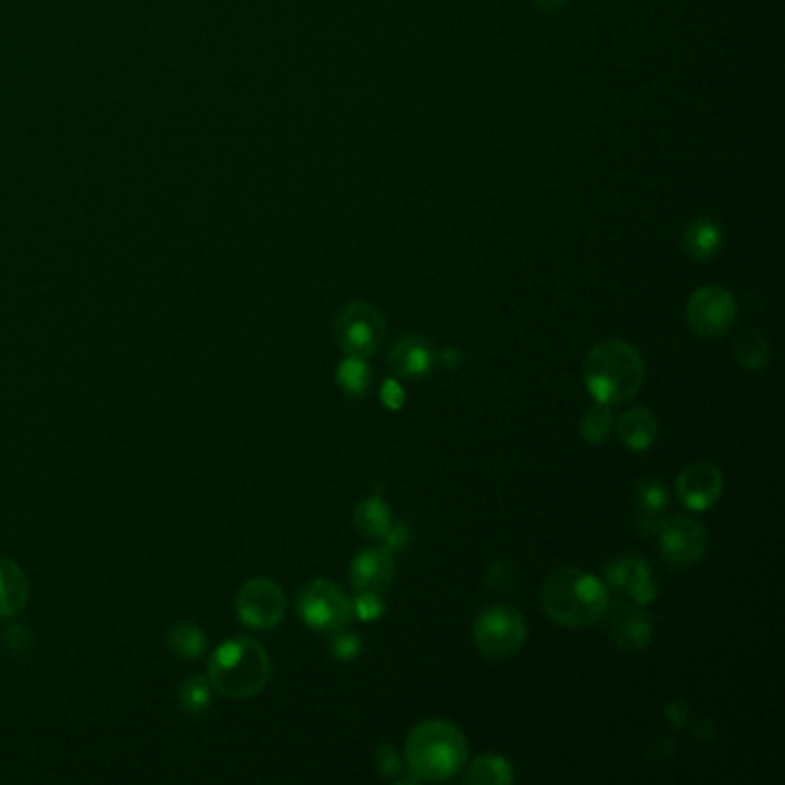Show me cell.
I'll return each instance as SVG.
<instances>
[{"instance_id":"obj_6","label":"cell","mask_w":785,"mask_h":785,"mask_svg":"<svg viewBox=\"0 0 785 785\" xmlns=\"http://www.w3.org/2000/svg\"><path fill=\"white\" fill-rule=\"evenodd\" d=\"M296 606L302 622L311 626L313 632L323 634L341 630V626H348V622L356 618V613H352V599L337 583L325 578L304 583L296 597Z\"/></svg>"},{"instance_id":"obj_1","label":"cell","mask_w":785,"mask_h":785,"mask_svg":"<svg viewBox=\"0 0 785 785\" xmlns=\"http://www.w3.org/2000/svg\"><path fill=\"white\" fill-rule=\"evenodd\" d=\"M608 587L576 566H558L544 578L541 606L546 615L566 630L597 624L608 608Z\"/></svg>"},{"instance_id":"obj_8","label":"cell","mask_w":785,"mask_h":785,"mask_svg":"<svg viewBox=\"0 0 785 785\" xmlns=\"http://www.w3.org/2000/svg\"><path fill=\"white\" fill-rule=\"evenodd\" d=\"M737 321V302L731 290L721 286H700L686 304V323L700 339L728 335Z\"/></svg>"},{"instance_id":"obj_3","label":"cell","mask_w":785,"mask_h":785,"mask_svg":"<svg viewBox=\"0 0 785 785\" xmlns=\"http://www.w3.org/2000/svg\"><path fill=\"white\" fill-rule=\"evenodd\" d=\"M468 762V739L459 725L428 719L418 723L406 739V768L420 781H449Z\"/></svg>"},{"instance_id":"obj_10","label":"cell","mask_w":785,"mask_h":785,"mask_svg":"<svg viewBox=\"0 0 785 785\" xmlns=\"http://www.w3.org/2000/svg\"><path fill=\"white\" fill-rule=\"evenodd\" d=\"M235 608H238V618L251 630L267 632L282 624L286 615V595L279 583L272 578H253L240 587Z\"/></svg>"},{"instance_id":"obj_5","label":"cell","mask_w":785,"mask_h":785,"mask_svg":"<svg viewBox=\"0 0 785 785\" xmlns=\"http://www.w3.org/2000/svg\"><path fill=\"white\" fill-rule=\"evenodd\" d=\"M473 640L484 659L507 661L516 657L527 640V624L512 606H490L473 624Z\"/></svg>"},{"instance_id":"obj_11","label":"cell","mask_w":785,"mask_h":785,"mask_svg":"<svg viewBox=\"0 0 785 785\" xmlns=\"http://www.w3.org/2000/svg\"><path fill=\"white\" fill-rule=\"evenodd\" d=\"M601 620H606L608 638L624 652H643L655 638V626L645 606L632 601L630 597L608 601Z\"/></svg>"},{"instance_id":"obj_21","label":"cell","mask_w":785,"mask_h":785,"mask_svg":"<svg viewBox=\"0 0 785 785\" xmlns=\"http://www.w3.org/2000/svg\"><path fill=\"white\" fill-rule=\"evenodd\" d=\"M463 770H465V783H475V785H509L516 778L512 760L496 753H482Z\"/></svg>"},{"instance_id":"obj_22","label":"cell","mask_w":785,"mask_h":785,"mask_svg":"<svg viewBox=\"0 0 785 785\" xmlns=\"http://www.w3.org/2000/svg\"><path fill=\"white\" fill-rule=\"evenodd\" d=\"M735 358L744 369H751V371L764 369L772 360V348H770L768 337H764L762 332L756 327L742 329L735 337Z\"/></svg>"},{"instance_id":"obj_23","label":"cell","mask_w":785,"mask_h":785,"mask_svg":"<svg viewBox=\"0 0 785 785\" xmlns=\"http://www.w3.org/2000/svg\"><path fill=\"white\" fill-rule=\"evenodd\" d=\"M371 381V369L362 358H346L337 369V383L350 399H364Z\"/></svg>"},{"instance_id":"obj_27","label":"cell","mask_w":785,"mask_h":785,"mask_svg":"<svg viewBox=\"0 0 785 785\" xmlns=\"http://www.w3.org/2000/svg\"><path fill=\"white\" fill-rule=\"evenodd\" d=\"M180 700H183V708L189 710V712H201L208 708L210 702V686L203 677H191L183 684V691H180Z\"/></svg>"},{"instance_id":"obj_9","label":"cell","mask_w":785,"mask_h":785,"mask_svg":"<svg viewBox=\"0 0 785 785\" xmlns=\"http://www.w3.org/2000/svg\"><path fill=\"white\" fill-rule=\"evenodd\" d=\"M661 558L675 572L696 566L708 551V533L689 516H669L659 527Z\"/></svg>"},{"instance_id":"obj_2","label":"cell","mask_w":785,"mask_h":785,"mask_svg":"<svg viewBox=\"0 0 785 785\" xmlns=\"http://www.w3.org/2000/svg\"><path fill=\"white\" fill-rule=\"evenodd\" d=\"M643 381L645 362L630 341L606 339L585 356L583 383L599 403L615 406L634 399Z\"/></svg>"},{"instance_id":"obj_31","label":"cell","mask_w":785,"mask_h":785,"mask_svg":"<svg viewBox=\"0 0 785 785\" xmlns=\"http://www.w3.org/2000/svg\"><path fill=\"white\" fill-rule=\"evenodd\" d=\"M383 401L389 406V408H401L403 406V389L399 385L397 378H389L385 385H383Z\"/></svg>"},{"instance_id":"obj_17","label":"cell","mask_w":785,"mask_h":785,"mask_svg":"<svg viewBox=\"0 0 785 785\" xmlns=\"http://www.w3.org/2000/svg\"><path fill=\"white\" fill-rule=\"evenodd\" d=\"M682 247L686 251V257L698 261V263L712 261L723 247V228H721V224L710 220V217L694 220L684 230Z\"/></svg>"},{"instance_id":"obj_24","label":"cell","mask_w":785,"mask_h":785,"mask_svg":"<svg viewBox=\"0 0 785 785\" xmlns=\"http://www.w3.org/2000/svg\"><path fill=\"white\" fill-rule=\"evenodd\" d=\"M613 431V412L611 406L595 403L587 408L581 418V438L590 445H601L608 440Z\"/></svg>"},{"instance_id":"obj_28","label":"cell","mask_w":785,"mask_h":785,"mask_svg":"<svg viewBox=\"0 0 785 785\" xmlns=\"http://www.w3.org/2000/svg\"><path fill=\"white\" fill-rule=\"evenodd\" d=\"M352 613L362 622H376L385 613V595L376 593H358L352 599Z\"/></svg>"},{"instance_id":"obj_18","label":"cell","mask_w":785,"mask_h":785,"mask_svg":"<svg viewBox=\"0 0 785 785\" xmlns=\"http://www.w3.org/2000/svg\"><path fill=\"white\" fill-rule=\"evenodd\" d=\"M615 431L624 447H630L632 451L650 449L659 436L657 420L652 415V410L647 408H632L622 412L615 424Z\"/></svg>"},{"instance_id":"obj_26","label":"cell","mask_w":785,"mask_h":785,"mask_svg":"<svg viewBox=\"0 0 785 785\" xmlns=\"http://www.w3.org/2000/svg\"><path fill=\"white\" fill-rule=\"evenodd\" d=\"M329 634H332V638H329L327 647H329V655L335 657L337 661H352V659H356V657L360 655L362 640H360L358 634L348 632L346 626H341V630L329 632Z\"/></svg>"},{"instance_id":"obj_7","label":"cell","mask_w":785,"mask_h":785,"mask_svg":"<svg viewBox=\"0 0 785 785\" xmlns=\"http://www.w3.org/2000/svg\"><path fill=\"white\" fill-rule=\"evenodd\" d=\"M387 335L383 311L369 302H348L335 319V337L348 358H371Z\"/></svg>"},{"instance_id":"obj_30","label":"cell","mask_w":785,"mask_h":785,"mask_svg":"<svg viewBox=\"0 0 785 785\" xmlns=\"http://www.w3.org/2000/svg\"><path fill=\"white\" fill-rule=\"evenodd\" d=\"M410 539H412V533L406 523H391L387 535L383 537V541H385L383 546L389 548L391 553H397V551H403V548L410 544Z\"/></svg>"},{"instance_id":"obj_16","label":"cell","mask_w":785,"mask_h":785,"mask_svg":"<svg viewBox=\"0 0 785 785\" xmlns=\"http://www.w3.org/2000/svg\"><path fill=\"white\" fill-rule=\"evenodd\" d=\"M634 507L638 516V529L643 535H657L663 521L669 519L671 490L659 479H643L636 486Z\"/></svg>"},{"instance_id":"obj_15","label":"cell","mask_w":785,"mask_h":785,"mask_svg":"<svg viewBox=\"0 0 785 785\" xmlns=\"http://www.w3.org/2000/svg\"><path fill=\"white\" fill-rule=\"evenodd\" d=\"M389 371L395 378L415 381L431 374L438 364V350L422 335H403L387 356Z\"/></svg>"},{"instance_id":"obj_25","label":"cell","mask_w":785,"mask_h":785,"mask_svg":"<svg viewBox=\"0 0 785 785\" xmlns=\"http://www.w3.org/2000/svg\"><path fill=\"white\" fill-rule=\"evenodd\" d=\"M171 647L175 655H180L183 659H196L203 650V636L201 632L196 630L191 624H178L171 632Z\"/></svg>"},{"instance_id":"obj_13","label":"cell","mask_w":785,"mask_h":785,"mask_svg":"<svg viewBox=\"0 0 785 785\" xmlns=\"http://www.w3.org/2000/svg\"><path fill=\"white\" fill-rule=\"evenodd\" d=\"M397 576L395 553L385 546H371L350 562V585L358 593L387 595Z\"/></svg>"},{"instance_id":"obj_14","label":"cell","mask_w":785,"mask_h":785,"mask_svg":"<svg viewBox=\"0 0 785 785\" xmlns=\"http://www.w3.org/2000/svg\"><path fill=\"white\" fill-rule=\"evenodd\" d=\"M677 498L686 509L705 512L717 504L723 494V475L714 463L686 465L675 482Z\"/></svg>"},{"instance_id":"obj_19","label":"cell","mask_w":785,"mask_h":785,"mask_svg":"<svg viewBox=\"0 0 785 785\" xmlns=\"http://www.w3.org/2000/svg\"><path fill=\"white\" fill-rule=\"evenodd\" d=\"M28 581L24 569L10 558H0V620L16 615L26 606Z\"/></svg>"},{"instance_id":"obj_32","label":"cell","mask_w":785,"mask_h":785,"mask_svg":"<svg viewBox=\"0 0 785 785\" xmlns=\"http://www.w3.org/2000/svg\"><path fill=\"white\" fill-rule=\"evenodd\" d=\"M461 352L459 350H451V348H447V350H443V352H438V362L443 364V366H447V369H454V366H459L461 362Z\"/></svg>"},{"instance_id":"obj_29","label":"cell","mask_w":785,"mask_h":785,"mask_svg":"<svg viewBox=\"0 0 785 785\" xmlns=\"http://www.w3.org/2000/svg\"><path fill=\"white\" fill-rule=\"evenodd\" d=\"M376 770L387 778H399L406 772L399 753L391 747H381L376 751Z\"/></svg>"},{"instance_id":"obj_12","label":"cell","mask_w":785,"mask_h":785,"mask_svg":"<svg viewBox=\"0 0 785 785\" xmlns=\"http://www.w3.org/2000/svg\"><path fill=\"white\" fill-rule=\"evenodd\" d=\"M603 578L608 587H613L615 593H622L640 606L652 603L659 593L650 564L636 553H622L608 560L603 566Z\"/></svg>"},{"instance_id":"obj_33","label":"cell","mask_w":785,"mask_h":785,"mask_svg":"<svg viewBox=\"0 0 785 785\" xmlns=\"http://www.w3.org/2000/svg\"><path fill=\"white\" fill-rule=\"evenodd\" d=\"M533 3L541 12H558L569 3V0H533Z\"/></svg>"},{"instance_id":"obj_4","label":"cell","mask_w":785,"mask_h":785,"mask_svg":"<svg viewBox=\"0 0 785 785\" xmlns=\"http://www.w3.org/2000/svg\"><path fill=\"white\" fill-rule=\"evenodd\" d=\"M272 663L265 647L251 638L224 643L210 661V684L228 698H249L265 689Z\"/></svg>"},{"instance_id":"obj_20","label":"cell","mask_w":785,"mask_h":785,"mask_svg":"<svg viewBox=\"0 0 785 785\" xmlns=\"http://www.w3.org/2000/svg\"><path fill=\"white\" fill-rule=\"evenodd\" d=\"M352 523H356L360 535L369 539H383L391 525V509L383 496H369L356 507Z\"/></svg>"}]
</instances>
